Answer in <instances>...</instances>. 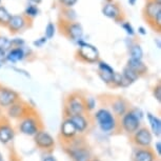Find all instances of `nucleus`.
Here are the masks:
<instances>
[{"label": "nucleus", "instance_id": "obj_1", "mask_svg": "<svg viewBox=\"0 0 161 161\" xmlns=\"http://www.w3.org/2000/svg\"><path fill=\"white\" fill-rule=\"evenodd\" d=\"M96 118L98 120V123L102 130L108 132V130H113L115 127V119L110 112L106 110H100L97 112Z\"/></svg>", "mask_w": 161, "mask_h": 161}, {"label": "nucleus", "instance_id": "obj_2", "mask_svg": "<svg viewBox=\"0 0 161 161\" xmlns=\"http://www.w3.org/2000/svg\"><path fill=\"white\" fill-rule=\"evenodd\" d=\"M79 54H80V56L82 57L83 59H86V61H89V62L96 61L97 58H98V51L94 47H92V45L82 43V42H81V45H80Z\"/></svg>", "mask_w": 161, "mask_h": 161}, {"label": "nucleus", "instance_id": "obj_3", "mask_svg": "<svg viewBox=\"0 0 161 161\" xmlns=\"http://www.w3.org/2000/svg\"><path fill=\"white\" fill-rule=\"evenodd\" d=\"M122 125L127 133L136 132L139 126V119L134 113H129L124 116L122 120Z\"/></svg>", "mask_w": 161, "mask_h": 161}, {"label": "nucleus", "instance_id": "obj_4", "mask_svg": "<svg viewBox=\"0 0 161 161\" xmlns=\"http://www.w3.org/2000/svg\"><path fill=\"white\" fill-rule=\"evenodd\" d=\"M36 134H37V135H36L35 140H36V143H37V145L39 147L48 148V147H53V145H54L53 138H52L47 133L38 132Z\"/></svg>", "mask_w": 161, "mask_h": 161}, {"label": "nucleus", "instance_id": "obj_5", "mask_svg": "<svg viewBox=\"0 0 161 161\" xmlns=\"http://www.w3.org/2000/svg\"><path fill=\"white\" fill-rule=\"evenodd\" d=\"M135 141H136V143H138L139 145L147 147V145H150V143L152 142L151 133L148 132V130H147V129H141L140 130H138L137 134H136Z\"/></svg>", "mask_w": 161, "mask_h": 161}, {"label": "nucleus", "instance_id": "obj_6", "mask_svg": "<svg viewBox=\"0 0 161 161\" xmlns=\"http://www.w3.org/2000/svg\"><path fill=\"white\" fill-rule=\"evenodd\" d=\"M17 95L16 93L10 90H3L0 93V104L1 105H10L12 103H14V101L16 100Z\"/></svg>", "mask_w": 161, "mask_h": 161}, {"label": "nucleus", "instance_id": "obj_7", "mask_svg": "<svg viewBox=\"0 0 161 161\" xmlns=\"http://www.w3.org/2000/svg\"><path fill=\"white\" fill-rule=\"evenodd\" d=\"M20 130L21 132L26 134V135H35L37 133V125L33 119H26L21 123Z\"/></svg>", "mask_w": 161, "mask_h": 161}, {"label": "nucleus", "instance_id": "obj_8", "mask_svg": "<svg viewBox=\"0 0 161 161\" xmlns=\"http://www.w3.org/2000/svg\"><path fill=\"white\" fill-rule=\"evenodd\" d=\"M69 120H71L72 123L74 124L76 130H79V132H83L87 126L86 120L84 119L81 115H74V116L71 117V119Z\"/></svg>", "mask_w": 161, "mask_h": 161}, {"label": "nucleus", "instance_id": "obj_9", "mask_svg": "<svg viewBox=\"0 0 161 161\" xmlns=\"http://www.w3.org/2000/svg\"><path fill=\"white\" fill-rule=\"evenodd\" d=\"M69 111L71 113L74 115H81L83 112V104L81 101H79L78 99H72L69 101Z\"/></svg>", "mask_w": 161, "mask_h": 161}, {"label": "nucleus", "instance_id": "obj_10", "mask_svg": "<svg viewBox=\"0 0 161 161\" xmlns=\"http://www.w3.org/2000/svg\"><path fill=\"white\" fill-rule=\"evenodd\" d=\"M61 132L65 137H73L77 130H76L74 124L72 123L71 120H66V121H64V123L62 124Z\"/></svg>", "mask_w": 161, "mask_h": 161}, {"label": "nucleus", "instance_id": "obj_11", "mask_svg": "<svg viewBox=\"0 0 161 161\" xmlns=\"http://www.w3.org/2000/svg\"><path fill=\"white\" fill-rule=\"evenodd\" d=\"M160 4L157 2H151L147 5V14L148 17L156 19L158 15H160Z\"/></svg>", "mask_w": 161, "mask_h": 161}, {"label": "nucleus", "instance_id": "obj_12", "mask_svg": "<svg viewBox=\"0 0 161 161\" xmlns=\"http://www.w3.org/2000/svg\"><path fill=\"white\" fill-rule=\"evenodd\" d=\"M24 25V19L21 16H13L8 21V26L12 31H18Z\"/></svg>", "mask_w": 161, "mask_h": 161}, {"label": "nucleus", "instance_id": "obj_13", "mask_svg": "<svg viewBox=\"0 0 161 161\" xmlns=\"http://www.w3.org/2000/svg\"><path fill=\"white\" fill-rule=\"evenodd\" d=\"M154 155L148 150H140L135 155V161H153Z\"/></svg>", "mask_w": 161, "mask_h": 161}, {"label": "nucleus", "instance_id": "obj_14", "mask_svg": "<svg viewBox=\"0 0 161 161\" xmlns=\"http://www.w3.org/2000/svg\"><path fill=\"white\" fill-rule=\"evenodd\" d=\"M13 138V130L8 126H1L0 127V141L7 143Z\"/></svg>", "mask_w": 161, "mask_h": 161}, {"label": "nucleus", "instance_id": "obj_15", "mask_svg": "<svg viewBox=\"0 0 161 161\" xmlns=\"http://www.w3.org/2000/svg\"><path fill=\"white\" fill-rule=\"evenodd\" d=\"M130 69H133L134 72L138 73H143L145 71V66L143 63L141 62V60H136V59H130L129 61V66Z\"/></svg>", "mask_w": 161, "mask_h": 161}, {"label": "nucleus", "instance_id": "obj_16", "mask_svg": "<svg viewBox=\"0 0 161 161\" xmlns=\"http://www.w3.org/2000/svg\"><path fill=\"white\" fill-rule=\"evenodd\" d=\"M148 120H150V123H151V126H152V130L155 135L159 136L160 135V132H161V123H160V120L158 119L157 117L153 116V115L148 114Z\"/></svg>", "mask_w": 161, "mask_h": 161}, {"label": "nucleus", "instance_id": "obj_17", "mask_svg": "<svg viewBox=\"0 0 161 161\" xmlns=\"http://www.w3.org/2000/svg\"><path fill=\"white\" fill-rule=\"evenodd\" d=\"M23 56H24V53H23L22 48L17 47L10 52V54L8 55V59L12 62H16V61H19V60L22 59Z\"/></svg>", "mask_w": 161, "mask_h": 161}, {"label": "nucleus", "instance_id": "obj_18", "mask_svg": "<svg viewBox=\"0 0 161 161\" xmlns=\"http://www.w3.org/2000/svg\"><path fill=\"white\" fill-rule=\"evenodd\" d=\"M103 14L110 18H116L119 15V10L115 4H106L103 8Z\"/></svg>", "mask_w": 161, "mask_h": 161}, {"label": "nucleus", "instance_id": "obj_19", "mask_svg": "<svg viewBox=\"0 0 161 161\" xmlns=\"http://www.w3.org/2000/svg\"><path fill=\"white\" fill-rule=\"evenodd\" d=\"M69 32L71 37L74 39L80 38L82 36V29H81V26L79 24H72L69 28Z\"/></svg>", "mask_w": 161, "mask_h": 161}, {"label": "nucleus", "instance_id": "obj_20", "mask_svg": "<svg viewBox=\"0 0 161 161\" xmlns=\"http://www.w3.org/2000/svg\"><path fill=\"white\" fill-rule=\"evenodd\" d=\"M72 156L76 161H86L87 158H89L87 157L89 154L84 150H80V148H79V150H75L72 152Z\"/></svg>", "mask_w": 161, "mask_h": 161}, {"label": "nucleus", "instance_id": "obj_21", "mask_svg": "<svg viewBox=\"0 0 161 161\" xmlns=\"http://www.w3.org/2000/svg\"><path fill=\"white\" fill-rule=\"evenodd\" d=\"M124 74H123V77L124 79H126L127 81L130 83V82H133V81H135L136 79L138 78V74L136 72H134L133 69H130V68H126V69H124Z\"/></svg>", "mask_w": 161, "mask_h": 161}, {"label": "nucleus", "instance_id": "obj_22", "mask_svg": "<svg viewBox=\"0 0 161 161\" xmlns=\"http://www.w3.org/2000/svg\"><path fill=\"white\" fill-rule=\"evenodd\" d=\"M130 55H132V59L140 60L142 58V50L139 45H134L130 50Z\"/></svg>", "mask_w": 161, "mask_h": 161}, {"label": "nucleus", "instance_id": "obj_23", "mask_svg": "<svg viewBox=\"0 0 161 161\" xmlns=\"http://www.w3.org/2000/svg\"><path fill=\"white\" fill-rule=\"evenodd\" d=\"M11 17L12 16L8 14V12L5 10L4 8L0 7V22L1 23H8Z\"/></svg>", "mask_w": 161, "mask_h": 161}, {"label": "nucleus", "instance_id": "obj_24", "mask_svg": "<svg viewBox=\"0 0 161 161\" xmlns=\"http://www.w3.org/2000/svg\"><path fill=\"white\" fill-rule=\"evenodd\" d=\"M99 68H100V71H101V73H105V74H110V75L114 74L113 69H112L110 65L106 64V63H104V62H100L99 63Z\"/></svg>", "mask_w": 161, "mask_h": 161}, {"label": "nucleus", "instance_id": "obj_25", "mask_svg": "<svg viewBox=\"0 0 161 161\" xmlns=\"http://www.w3.org/2000/svg\"><path fill=\"white\" fill-rule=\"evenodd\" d=\"M12 42L7 39L5 37H0V50L1 51H5L8 50V47H11Z\"/></svg>", "mask_w": 161, "mask_h": 161}, {"label": "nucleus", "instance_id": "obj_26", "mask_svg": "<svg viewBox=\"0 0 161 161\" xmlns=\"http://www.w3.org/2000/svg\"><path fill=\"white\" fill-rule=\"evenodd\" d=\"M54 33H55V28H54L53 23H48L47 29H45V35H47V38H52L54 36Z\"/></svg>", "mask_w": 161, "mask_h": 161}, {"label": "nucleus", "instance_id": "obj_27", "mask_svg": "<svg viewBox=\"0 0 161 161\" xmlns=\"http://www.w3.org/2000/svg\"><path fill=\"white\" fill-rule=\"evenodd\" d=\"M114 110L117 112L118 114H123L124 111H125V106L121 101H118L114 104Z\"/></svg>", "mask_w": 161, "mask_h": 161}, {"label": "nucleus", "instance_id": "obj_28", "mask_svg": "<svg viewBox=\"0 0 161 161\" xmlns=\"http://www.w3.org/2000/svg\"><path fill=\"white\" fill-rule=\"evenodd\" d=\"M26 14L30 15V16H36V15L38 14L37 8H35L34 5H30V7L26 8Z\"/></svg>", "mask_w": 161, "mask_h": 161}, {"label": "nucleus", "instance_id": "obj_29", "mask_svg": "<svg viewBox=\"0 0 161 161\" xmlns=\"http://www.w3.org/2000/svg\"><path fill=\"white\" fill-rule=\"evenodd\" d=\"M123 29L125 30L127 34H130V35H134V31H133V28L130 25V23H124L123 24Z\"/></svg>", "mask_w": 161, "mask_h": 161}, {"label": "nucleus", "instance_id": "obj_30", "mask_svg": "<svg viewBox=\"0 0 161 161\" xmlns=\"http://www.w3.org/2000/svg\"><path fill=\"white\" fill-rule=\"evenodd\" d=\"M154 94H155V97H156V99L158 101H160L161 99V90H160V86H158L156 89L154 91Z\"/></svg>", "mask_w": 161, "mask_h": 161}, {"label": "nucleus", "instance_id": "obj_31", "mask_svg": "<svg viewBox=\"0 0 161 161\" xmlns=\"http://www.w3.org/2000/svg\"><path fill=\"white\" fill-rule=\"evenodd\" d=\"M60 1H61L63 4H65L66 7H72V5H74L76 2H77V0H60Z\"/></svg>", "mask_w": 161, "mask_h": 161}, {"label": "nucleus", "instance_id": "obj_32", "mask_svg": "<svg viewBox=\"0 0 161 161\" xmlns=\"http://www.w3.org/2000/svg\"><path fill=\"white\" fill-rule=\"evenodd\" d=\"M45 41H47V39H45V38H41L39 41H36V42H35V45H40V44H42V43H43V42H45Z\"/></svg>", "mask_w": 161, "mask_h": 161}, {"label": "nucleus", "instance_id": "obj_33", "mask_svg": "<svg viewBox=\"0 0 161 161\" xmlns=\"http://www.w3.org/2000/svg\"><path fill=\"white\" fill-rule=\"evenodd\" d=\"M156 147H157V151H158V153H161V145H160V142H157L156 143Z\"/></svg>", "mask_w": 161, "mask_h": 161}, {"label": "nucleus", "instance_id": "obj_34", "mask_svg": "<svg viewBox=\"0 0 161 161\" xmlns=\"http://www.w3.org/2000/svg\"><path fill=\"white\" fill-rule=\"evenodd\" d=\"M4 56H5L4 51H1V50H0V60L3 59V58H4Z\"/></svg>", "mask_w": 161, "mask_h": 161}, {"label": "nucleus", "instance_id": "obj_35", "mask_svg": "<svg viewBox=\"0 0 161 161\" xmlns=\"http://www.w3.org/2000/svg\"><path fill=\"white\" fill-rule=\"evenodd\" d=\"M43 161H56L54 158H52V157H48V158H47V159H44Z\"/></svg>", "mask_w": 161, "mask_h": 161}, {"label": "nucleus", "instance_id": "obj_36", "mask_svg": "<svg viewBox=\"0 0 161 161\" xmlns=\"http://www.w3.org/2000/svg\"><path fill=\"white\" fill-rule=\"evenodd\" d=\"M139 31H140V33H141V34H145V32H144L143 28H140V29H139Z\"/></svg>", "mask_w": 161, "mask_h": 161}, {"label": "nucleus", "instance_id": "obj_37", "mask_svg": "<svg viewBox=\"0 0 161 161\" xmlns=\"http://www.w3.org/2000/svg\"><path fill=\"white\" fill-rule=\"evenodd\" d=\"M129 1H130V4H135V1H136V0H129Z\"/></svg>", "mask_w": 161, "mask_h": 161}, {"label": "nucleus", "instance_id": "obj_38", "mask_svg": "<svg viewBox=\"0 0 161 161\" xmlns=\"http://www.w3.org/2000/svg\"><path fill=\"white\" fill-rule=\"evenodd\" d=\"M33 2H36V3H39V2L41 1V0H32Z\"/></svg>", "mask_w": 161, "mask_h": 161}, {"label": "nucleus", "instance_id": "obj_39", "mask_svg": "<svg viewBox=\"0 0 161 161\" xmlns=\"http://www.w3.org/2000/svg\"><path fill=\"white\" fill-rule=\"evenodd\" d=\"M0 161H3V160H2V157H1V154H0Z\"/></svg>", "mask_w": 161, "mask_h": 161}, {"label": "nucleus", "instance_id": "obj_40", "mask_svg": "<svg viewBox=\"0 0 161 161\" xmlns=\"http://www.w3.org/2000/svg\"><path fill=\"white\" fill-rule=\"evenodd\" d=\"M0 66H1V65H0Z\"/></svg>", "mask_w": 161, "mask_h": 161}]
</instances>
